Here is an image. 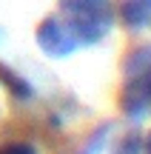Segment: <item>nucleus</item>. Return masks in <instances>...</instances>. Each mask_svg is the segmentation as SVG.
Segmentation results:
<instances>
[{"instance_id": "39448f33", "label": "nucleus", "mask_w": 151, "mask_h": 154, "mask_svg": "<svg viewBox=\"0 0 151 154\" xmlns=\"http://www.w3.org/2000/svg\"><path fill=\"white\" fill-rule=\"evenodd\" d=\"M146 151L151 154V134H148V140H146Z\"/></svg>"}, {"instance_id": "f03ea898", "label": "nucleus", "mask_w": 151, "mask_h": 154, "mask_svg": "<svg viewBox=\"0 0 151 154\" xmlns=\"http://www.w3.org/2000/svg\"><path fill=\"white\" fill-rule=\"evenodd\" d=\"M120 106L134 120H143L151 114V49H140L128 57Z\"/></svg>"}, {"instance_id": "20e7f679", "label": "nucleus", "mask_w": 151, "mask_h": 154, "mask_svg": "<svg viewBox=\"0 0 151 154\" xmlns=\"http://www.w3.org/2000/svg\"><path fill=\"white\" fill-rule=\"evenodd\" d=\"M0 154H37L32 143H9V146H0Z\"/></svg>"}, {"instance_id": "7ed1b4c3", "label": "nucleus", "mask_w": 151, "mask_h": 154, "mask_svg": "<svg viewBox=\"0 0 151 154\" xmlns=\"http://www.w3.org/2000/svg\"><path fill=\"white\" fill-rule=\"evenodd\" d=\"M120 17L128 29H146L151 26V0H123Z\"/></svg>"}, {"instance_id": "f257e3e1", "label": "nucleus", "mask_w": 151, "mask_h": 154, "mask_svg": "<svg viewBox=\"0 0 151 154\" xmlns=\"http://www.w3.org/2000/svg\"><path fill=\"white\" fill-rule=\"evenodd\" d=\"M111 0H60V11L37 26V46L51 57H68L94 46L114 26Z\"/></svg>"}]
</instances>
